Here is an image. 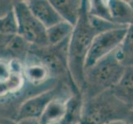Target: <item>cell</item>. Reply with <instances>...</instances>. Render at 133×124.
Masks as SVG:
<instances>
[{"mask_svg":"<svg viewBox=\"0 0 133 124\" xmlns=\"http://www.w3.org/2000/svg\"><path fill=\"white\" fill-rule=\"evenodd\" d=\"M83 1L77 22L74 26L68 45V66L72 80L77 89H82L85 83V63L94 37L101 33L91 23ZM81 92V91H80Z\"/></svg>","mask_w":133,"mask_h":124,"instance_id":"6da1fadb","label":"cell"},{"mask_svg":"<svg viewBox=\"0 0 133 124\" xmlns=\"http://www.w3.org/2000/svg\"><path fill=\"white\" fill-rule=\"evenodd\" d=\"M131 112L109 89L94 98L83 99L80 124H107L122 120L129 121Z\"/></svg>","mask_w":133,"mask_h":124,"instance_id":"7a4b0ae2","label":"cell"},{"mask_svg":"<svg viewBox=\"0 0 133 124\" xmlns=\"http://www.w3.org/2000/svg\"><path fill=\"white\" fill-rule=\"evenodd\" d=\"M125 66L116 55V51L85 71V83L82 91L83 99H88L112 89L122 75Z\"/></svg>","mask_w":133,"mask_h":124,"instance_id":"3957f363","label":"cell"},{"mask_svg":"<svg viewBox=\"0 0 133 124\" xmlns=\"http://www.w3.org/2000/svg\"><path fill=\"white\" fill-rule=\"evenodd\" d=\"M17 22L18 35L33 47H48L47 28L32 13L25 1L12 2Z\"/></svg>","mask_w":133,"mask_h":124,"instance_id":"277c9868","label":"cell"},{"mask_svg":"<svg viewBox=\"0 0 133 124\" xmlns=\"http://www.w3.org/2000/svg\"><path fill=\"white\" fill-rule=\"evenodd\" d=\"M128 26L102 32L94 37L86 59L85 71L121 47L127 35Z\"/></svg>","mask_w":133,"mask_h":124,"instance_id":"5b68a950","label":"cell"},{"mask_svg":"<svg viewBox=\"0 0 133 124\" xmlns=\"http://www.w3.org/2000/svg\"><path fill=\"white\" fill-rule=\"evenodd\" d=\"M66 88L63 84L57 82L52 88L46 89L40 94L27 98L21 103L14 121H18L24 118H38L43 114L47 106L53 99L57 98H62L65 96Z\"/></svg>","mask_w":133,"mask_h":124,"instance_id":"8992f818","label":"cell"},{"mask_svg":"<svg viewBox=\"0 0 133 124\" xmlns=\"http://www.w3.org/2000/svg\"><path fill=\"white\" fill-rule=\"evenodd\" d=\"M23 72L26 82L33 86L41 85L52 79L47 66L30 53L23 63Z\"/></svg>","mask_w":133,"mask_h":124,"instance_id":"52a82bcc","label":"cell"},{"mask_svg":"<svg viewBox=\"0 0 133 124\" xmlns=\"http://www.w3.org/2000/svg\"><path fill=\"white\" fill-rule=\"evenodd\" d=\"M26 83L23 72V64L12 60L10 75L0 81V99L18 94L23 89Z\"/></svg>","mask_w":133,"mask_h":124,"instance_id":"ba28073f","label":"cell"},{"mask_svg":"<svg viewBox=\"0 0 133 124\" xmlns=\"http://www.w3.org/2000/svg\"><path fill=\"white\" fill-rule=\"evenodd\" d=\"M32 13L46 28L62 22V18L48 0H28L25 1Z\"/></svg>","mask_w":133,"mask_h":124,"instance_id":"9c48e42d","label":"cell"},{"mask_svg":"<svg viewBox=\"0 0 133 124\" xmlns=\"http://www.w3.org/2000/svg\"><path fill=\"white\" fill-rule=\"evenodd\" d=\"M111 91L120 102L133 109V65L125 66L122 75Z\"/></svg>","mask_w":133,"mask_h":124,"instance_id":"30bf717a","label":"cell"},{"mask_svg":"<svg viewBox=\"0 0 133 124\" xmlns=\"http://www.w3.org/2000/svg\"><path fill=\"white\" fill-rule=\"evenodd\" d=\"M51 3L65 22L75 26L82 10L83 1L77 0H51Z\"/></svg>","mask_w":133,"mask_h":124,"instance_id":"8fae6325","label":"cell"},{"mask_svg":"<svg viewBox=\"0 0 133 124\" xmlns=\"http://www.w3.org/2000/svg\"><path fill=\"white\" fill-rule=\"evenodd\" d=\"M68 98L62 97L53 99L47 106L43 114L39 118L40 124L60 123L64 118L66 113V109H68L66 100Z\"/></svg>","mask_w":133,"mask_h":124,"instance_id":"7c38bea8","label":"cell"},{"mask_svg":"<svg viewBox=\"0 0 133 124\" xmlns=\"http://www.w3.org/2000/svg\"><path fill=\"white\" fill-rule=\"evenodd\" d=\"M112 22L116 24L128 26L133 22V6L122 0L107 1Z\"/></svg>","mask_w":133,"mask_h":124,"instance_id":"4fadbf2b","label":"cell"},{"mask_svg":"<svg viewBox=\"0 0 133 124\" xmlns=\"http://www.w3.org/2000/svg\"><path fill=\"white\" fill-rule=\"evenodd\" d=\"M74 26L62 21L54 26L47 28V39L48 45H57L70 38Z\"/></svg>","mask_w":133,"mask_h":124,"instance_id":"5bb4252c","label":"cell"},{"mask_svg":"<svg viewBox=\"0 0 133 124\" xmlns=\"http://www.w3.org/2000/svg\"><path fill=\"white\" fill-rule=\"evenodd\" d=\"M116 55L124 66L133 65V22L128 26L127 35Z\"/></svg>","mask_w":133,"mask_h":124,"instance_id":"9a60e30c","label":"cell"},{"mask_svg":"<svg viewBox=\"0 0 133 124\" xmlns=\"http://www.w3.org/2000/svg\"><path fill=\"white\" fill-rule=\"evenodd\" d=\"M87 13L90 16L108 22H112L111 12L108 7L107 1L103 0H91L87 3Z\"/></svg>","mask_w":133,"mask_h":124,"instance_id":"2e32d148","label":"cell"},{"mask_svg":"<svg viewBox=\"0 0 133 124\" xmlns=\"http://www.w3.org/2000/svg\"><path fill=\"white\" fill-rule=\"evenodd\" d=\"M18 22L12 6L6 13L0 16V35L7 36L18 35Z\"/></svg>","mask_w":133,"mask_h":124,"instance_id":"e0dca14e","label":"cell"},{"mask_svg":"<svg viewBox=\"0 0 133 124\" xmlns=\"http://www.w3.org/2000/svg\"><path fill=\"white\" fill-rule=\"evenodd\" d=\"M12 72V60L0 59V81L4 80Z\"/></svg>","mask_w":133,"mask_h":124,"instance_id":"ac0fdd59","label":"cell"},{"mask_svg":"<svg viewBox=\"0 0 133 124\" xmlns=\"http://www.w3.org/2000/svg\"><path fill=\"white\" fill-rule=\"evenodd\" d=\"M15 124H40L38 118H24L16 121Z\"/></svg>","mask_w":133,"mask_h":124,"instance_id":"d6986e66","label":"cell"},{"mask_svg":"<svg viewBox=\"0 0 133 124\" xmlns=\"http://www.w3.org/2000/svg\"><path fill=\"white\" fill-rule=\"evenodd\" d=\"M16 122L12 118L0 117V124H15Z\"/></svg>","mask_w":133,"mask_h":124,"instance_id":"ffe728a7","label":"cell"},{"mask_svg":"<svg viewBox=\"0 0 133 124\" xmlns=\"http://www.w3.org/2000/svg\"><path fill=\"white\" fill-rule=\"evenodd\" d=\"M107 124H133L131 121H127V120H122V121H115Z\"/></svg>","mask_w":133,"mask_h":124,"instance_id":"44dd1931","label":"cell"},{"mask_svg":"<svg viewBox=\"0 0 133 124\" xmlns=\"http://www.w3.org/2000/svg\"><path fill=\"white\" fill-rule=\"evenodd\" d=\"M129 121H131V122H133V109H131V115H130V119H129Z\"/></svg>","mask_w":133,"mask_h":124,"instance_id":"7402d4cb","label":"cell"}]
</instances>
